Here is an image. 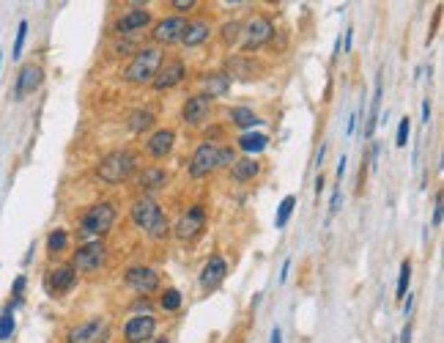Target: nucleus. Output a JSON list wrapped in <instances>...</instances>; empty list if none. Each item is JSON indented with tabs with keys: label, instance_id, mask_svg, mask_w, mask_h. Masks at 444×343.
<instances>
[{
	"label": "nucleus",
	"instance_id": "f257e3e1",
	"mask_svg": "<svg viewBox=\"0 0 444 343\" xmlns=\"http://www.w3.org/2000/svg\"><path fill=\"white\" fill-rule=\"evenodd\" d=\"M132 222L140 231H145L151 239H165L171 234V220L159 209V204L148 195L137 198L132 204Z\"/></svg>",
	"mask_w": 444,
	"mask_h": 343
},
{
	"label": "nucleus",
	"instance_id": "f03ea898",
	"mask_svg": "<svg viewBox=\"0 0 444 343\" xmlns=\"http://www.w3.org/2000/svg\"><path fill=\"white\" fill-rule=\"evenodd\" d=\"M162 61H165V55H162V49H159L157 44L140 47V49L134 52V58L129 61V66L124 69V80L132 83V86H145V83H151V80L157 77Z\"/></svg>",
	"mask_w": 444,
	"mask_h": 343
},
{
	"label": "nucleus",
	"instance_id": "7ed1b4c3",
	"mask_svg": "<svg viewBox=\"0 0 444 343\" xmlns=\"http://www.w3.org/2000/svg\"><path fill=\"white\" fill-rule=\"evenodd\" d=\"M134 165L137 157L132 151H113L96 165V178H102L104 184H121L134 173Z\"/></svg>",
	"mask_w": 444,
	"mask_h": 343
},
{
	"label": "nucleus",
	"instance_id": "20e7f679",
	"mask_svg": "<svg viewBox=\"0 0 444 343\" xmlns=\"http://www.w3.org/2000/svg\"><path fill=\"white\" fill-rule=\"evenodd\" d=\"M116 217H118V209L110 201H99V204H93L88 212L80 217L77 228H80L83 236H102V234H107L113 228Z\"/></svg>",
	"mask_w": 444,
	"mask_h": 343
},
{
	"label": "nucleus",
	"instance_id": "39448f33",
	"mask_svg": "<svg viewBox=\"0 0 444 343\" xmlns=\"http://www.w3.org/2000/svg\"><path fill=\"white\" fill-rule=\"evenodd\" d=\"M110 341V321L96 316L90 321L83 324H74L69 333H66V343H107Z\"/></svg>",
	"mask_w": 444,
	"mask_h": 343
},
{
	"label": "nucleus",
	"instance_id": "423d86ee",
	"mask_svg": "<svg viewBox=\"0 0 444 343\" xmlns=\"http://www.w3.org/2000/svg\"><path fill=\"white\" fill-rule=\"evenodd\" d=\"M104 261H107V245L99 242V239H93V242H86V245H80L74 250L72 269L74 272H96V269L104 266Z\"/></svg>",
	"mask_w": 444,
	"mask_h": 343
},
{
	"label": "nucleus",
	"instance_id": "0eeeda50",
	"mask_svg": "<svg viewBox=\"0 0 444 343\" xmlns=\"http://www.w3.org/2000/svg\"><path fill=\"white\" fill-rule=\"evenodd\" d=\"M220 168V146L214 143H200L189 160V176L192 178H203L209 173H214Z\"/></svg>",
	"mask_w": 444,
	"mask_h": 343
},
{
	"label": "nucleus",
	"instance_id": "6e6552de",
	"mask_svg": "<svg viewBox=\"0 0 444 343\" xmlns=\"http://www.w3.org/2000/svg\"><path fill=\"white\" fill-rule=\"evenodd\" d=\"M241 31H244V44H241V52H244V55L255 52L258 47L271 42V36H274V25H271L269 17H253V20L247 22V28H241Z\"/></svg>",
	"mask_w": 444,
	"mask_h": 343
},
{
	"label": "nucleus",
	"instance_id": "1a4fd4ad",
	"mask_svg": "<svg viewBox=\"0 0 444 343\" xmlns=\"http://www.w3.org/2000/svg\"><path fill=\"white\" fill-rule=\"evenodd\" d=\"M124 283L137 291L140 297H148L151 291H157L159 289V275H157V269H151V266H145V264H137V266H129L127 269V275H124Z\"/></svg>",
	"mask_w": 444,
	"mask_h": 343
},
{
	"label": "nucleus",
	"instance_id": "9d476101",
	"mask_svg": "<svg viewBox=\"0 0 444 343\" xmlns=\"http://www.w3.org/2000/svg\"><path fill=\"white\" fill-rule=\"evenodd\" d=\"M212 107H214L212 99H206L203 93H195V96H189V99L181 105V121H184L187 127H200V124L212 116Z\"/></svg>",
	"mask_w": 444,
	"mask_h": 343
},
{
	"label": "nucleus",
	"instance_id": "9b49d317",
	"mask_svg": "<svg viewBox=\"0 0 444 343\" xmlns=\"http://www.w3.org/2000/svg\"><path fill=\"white\" fill-rule=\"evenodd\" d=\"M184 77H187V63L181 58H171V61H162V66H159L157 77L151 80V86H154V91H171Z\"/></svg>",
	"mask_w": 444,
	"mask_h": 343
},
{
	"label": "nucleus",
	"instance_id": "f8f14e48",
	"mask_svg": "<svg viewBox=\"0 0 444 343\" xmlns=\"http://www.w3.org/2000/svg\"><path fill=\"white\" fill-rule=\"evenodd\" d=\"M203 225H206V212H203V206H192L189 212H184L181 220L176 222V239L178 242H192L200 231H203Z\"/></svg>",
	"mask_w": 444,
	"mask_h": 343
},
{
	"label": "nucleus",
	"instance_id": "ddd939ff",
	"mask_svg": "<svg viewBox=\"0 0 444 343\" xmlns=\"http://www.w3.org/2000/svg\"><path fill=\"white\" fill-rule=\"evenodd\" d=\"M45 83V69L39 63H25L17 75V86H14V96L25 99L28 93H36Z\"/></svg>",
	"mask_w": 444,
	"mask_h": 343
},
{
	"label": "nucleus",
	"instance_id": "4468645a",
	"mask_svg": "<svg viewBox=\"0 0 444 343\" xmlns=\"http://www.w3.org/2000/svg\"><path fill=\"white\" fill-rule=\"evenodd\" d=\"M154 335H157L154 316H134L124 324V341L127 343H148Z\"/></svg>",
	"mask_w": 444,
	"mask_h": 343
},
{
	"label": "nucleus",
	"instance_id": "2eb2a0df",
	"mask_svg": "<svg viewBox=\"0 0 444 343\" xmlns=\"http://www.w3.org/2000/svg\"><path fill=\"white\" fill-rule=\"evenodd\" d=\"M184 28H187V20H184V17H162V20L154 25V31H151V39H154L157 44L181 42V33H184Z\"/></svg>",
	"mask_w": 444,
	"mask_h": 343
},
{
	"label": "nucleus",
	"instance_id": "dca6fc26",
	"mask_svg": "<svg viewBox=\"0 0 444 343\" xmlns=\"http://www.w3.org/2000/svg\"><path fill=\"white\" fill-rule=\"evenodd\" d=\"M222 72L230 77V83H233V80H255V77H261V75H258L261 66H258L253 58H247V55H230Z\"/></svg>",
	"mask_w": 444,
	"mask_h": 343
},
{
	"label": "nucleus",
	"instance_id": "f3484780",
	"mask_svg": "<svg viewBox=\"0 0 444 343\" xmlns=\"http://www.w3.org/2000/svg\"><path fill=\"white\" fill-rule=\"evenodd\" d=\"M74 283H77V272L72 269V264H58V266H52V272L47 275V289H49V294H66V291L74 289Z\"/></svg>",
	"mask_w": 444,
	"mask_h": 343
},
{
	"label": "nucleus",
	"instance_id": "a211bd4d",
	"mask_svg": "<svg viewBox=\"0 0 444 343\" xmlns=\"http://www.w3.org/2000/svg\"><path fill=\"white\" fill-rule=\"evenodd\" d=\"M151 25V11L148 8H132L127 14H121L116 22H113V31L121 33V36H129L134 31H143Z\"/></svg>",
	"mask_w": 444,
	"mask_h": 343
},
{
	"label": "nucleus",
	"instance_id": "6ab92c4d",
	"mask_svg": "<svg viewBox=\"0 0 444 343\" xmlns=\"http://www.w3.org/2000/svg\"><path fill=\"white\" fill-rule=\"evenodd\" d=\"M228 277V261L222 256H212L203 269H200V289L203 291H212V289H220V283Z\"/></svg>",
	"mask_w": 444,
	"mask_h": 343
},
{
	"label": "nucleus",
	"instance_id": "aec40b11",
	"mask_svg": "<svg viewBox=\"0 0 444 343\" xmlns=\"http://www.w3.org/2000/svg\"><path fill=\"white\" fill-rule=\"evenodd\" d=\"M200 86H203V96L206 99H222V96H228V91H230V77L222 72V69H217V72H203L200 75Z\"/></svg>",
	"mask_w": 444,
	"mask_h": 343
},
{
	"label": "nucleus",
	"instance_id": "412c9836",
	"mask_svg": "<svg viewBox=\"0 0 444 343\" xmlns=\"http://www.w3.org/2000/svg\"><path fill=\"white\" fill-rule=\"evenodd\" d=\"M173 143H176V132H173V129H157V132L145 140V151H148L151 157L162 160V157H168V154L173 151Z\"/></svg>",
	"mask_w": 444,
	"mask_h": 343
},
{
	"label": "nucleus",
	"instance_id": "4be33fe9",
	"mask_svg": "<svg viewBox=\"0 0 444 343\" xmlns=\"http://www.w3.org/2000/svg\"><path fill=\"white\" fill-rule=\"evenodd\" d=\"M171 181V176L165 168H159V165H151V168H145V171L137 173V187L140 190H145V192H154V190H159V187H165Z\"/></svg>",
	"mask_w": 444,
	"mask_h": 343
},
{
	"label": "nucleus",
	"instance_id": "5701e85b",
	"mask_svg": "<svg viewBox=\"0 0 444 343\" xmlns=\"http://www.w3.org/2000/svg\"><path fill=\"white\" fill-rule=\"evenodd\" d=\"M209 33H212V25L206 20H192V22H187V28L181 33V42H184V47H200L209 39Z\"/></svg>",
	"mask_w": 444,
	"mask_h": 343
},
{
	"label": "nucleus",
	"instance_id": "b1692460",
	"mask_svg": "<svg viewBox=\"0 0 444 343\" xmlns=\"http://www.w3.org/2000/svg\"><path fill=\"white\" fill-rule=\"evenodd\" d=\"M261 173V162L253 160V157H241L230 165V178L233 181H253L255 176Z\"/></svg>",
	"mask_w": 444,
	"mask_h": 343
},
{
	"label": "nucleus",
	"instance_id": "393cba45",
	"mask_svg": "<svg viewBox=\"0 0 444 343\" xmlns=\"http://www.w3.org/2000/svg\"><path fill=\"white\" fill-rule=\"evenodd\" d=\"M228 119H230L233 127L247 129V132L253 127H261V124H264V119L255 116V110H250V107H230V110H228Z\"/></svg>",
	"mask_w": 444,
	"mask_h": 343
},
{
	"label": "nucleus",
	"instance_id": "a878e982",
	"mask_svg": "<svg viewBox=\"0 0 444 343\" xmlns=\"http://www.w3.org/2000/svg\"><path fill=\"white\" fill-rule=\"evenodd\" d=\"M236 146L244 151V154H261L264 148L269 146V137L264 132H241Z\"/></svg>",
	"mask_w": 444,
	"mask_h": 343
},
{
	"label": "nucleus",
	"instance_id": "bb28decb",
	"mask_svg": "<svg viewBox=\"0 0 444 343\" xmlns=\"http://www.w3.org/2000/svg\"><path fill=\"white\" fill-rule=\"evenodd\" d=\"M381 93H384V83H381V75L376 77V91H373V105H370V116H367V127H365V137H370L376 132L379 124V110H381Z\"/></svg>",
	"mask_w": 444,
	"mask_h": 343
},
{
	"label": "nucleus",
	"instance_id": "cd10ccee",
	"mask_svg": "<svg viewBox=\"0 0 444 343\" xmlns=\"http://www.w3.org/2000/svg\"><path fill=\"white\" fill-rule=\"evenodd\" d=\"M154 121H157V119H154L151 110H134L132 116L127 119V127H129L132 135H145L148 129L154 127Z\"/></svg>",
	"mask_w": 444,
	"mask_h": 343
},
{
	"label": "nucleus",
	"instance_id": "c85d7f7f",
	"mask_svg": "<svg viewBox=\"0 0 444 343\" xmlns=\"http://www.w3.org/2000/svg\"><path fill=\"white\" fill-rule=\"evenodd\" d=\"M294 206H296V195H285L283 204H280V209H277V215H274V225H277V228H285V225H288V220L294 215Z\"/></svg>",
	"mask_w": 444,
	"mask_h": 343
},
{
	"label": "nucleus",
	"instance_id": "c756f323",
	"mask_svg": "<svg viewBox=\"0 0 444 343\" xmlns=\"http://www.w3.org/2000/svg\"><path fill=\"white\" fill-rule=\"evenodd\" d=\"M220 39L225 47H233V44L241 39V22H236V20H230V22H225L220 28Z\"/></svg>",
	"mask_w": 444,
	"mask_h": 343
},
{
	"label": "nucleus",
	"instance_id": "7c9ffc66",
	"mask_svg": "<svg viewBox=\"0 0 444 343\" xmlns=\"http://www.w3.org/2000/svg\"><path fill=\"white\" fill-rule=\"evenodd\" d=\"M409 283H411V261L406 258L403 264H400V277H398V291H395V297L400 302L406 300V294H409Z\"/></svg>",
	"mask_w": 444,
	"mask_h": 343
},
{
	"label": "nucleus",
	"instance_id": "2f4dec72",
	"mask_svg": "<svg viewBox=\"0 0 444 343\" xmlns=\"http://www.w3.org/2000/svg\"><path fill=\"white\" fill-rule=\"evenodd\" d=\"M66 247H69V234L66 231H52L47 236V250L49 253H63Z\"/></svg>",
	"mask_w": 444,
	"mask_h": 343
},
{
	"label": "nucleus",
	"instance_id": "473e14b6",
	"mask_svg": "<svg viewBox=\"0 0 444 343\" xmlns=\"http://www.w3.org/2000/svg\"><path fill=\"white\" fill-rule=\"evenodd\" d=\"M159 307L162 310H168V313H173L181 307V291L178 289H168V291H162V297H159Z\"/></svg>",
	"mask_w": 444,
	"mask_h": 343
},
{
	"label": "nucleus",
	"instance_id": "72a5a7b5",
	"mask_svg": "<svg viewBox=\"0 0 444 343\" xmlns=\"http://www.w3.org/2000/svg\"><path fill=\"white\" fill-rule=\"evenodd\" d=\"M14 327H17L14 313H11V310H3V313H0V341H8V338L14 335Z\"/></svg>",
	"mask_w": 444,
	"mask_h": 343
},
{
	"label": "nucleus",
	"instance_id": "f704fd0d",
	"mask_svg": "<svg viewBox=\"0 0 444 343\" xmlns=\"http://www.w3.org/2000/svg\"><path fill=\"white\" fill-rule=\"evenodd\" d=\"M25 36H28V22L22 20V22H19V28H17V42H14V49H11L14 61L22 55V44H25Z\"/></svg>",
	"mask_w": 444,
	"mask_h": 343
},
{
	"label": "nucleus",
	"instance_id": "c9c22d12",
	"mask_svg": "<svg viewBox=\"0 0 444 343\" xmlns=\"http://www.w3.org/2000/svg\"><path fill=\"white\" fill-rule=\"evenodd\" d=\"M409 132H411V121H409V116L406 119H400V124H398V135H395V146H406L409 143Z\"/></svg>",
	"mask_w": 444,
	"mask_h": 343
},
{
	"label": "nucleus",
	"instance_id": "e433bc0d",
	"mask_svg": "<svg viewBox=\"0 0 444 343\" xmlns=\"http://www.w3.org/2000/svg\"><path fill=\"white\" fill-rule=\"evenodd\" d=\"M239 157H236V151L230 148V146H225V148H220V168H225V165H233Z\"/></svg>",
	"mask_w": 444,
	"mask_h": 343
},
{
	"label": "nucleus",
	"instance_id": "4c0bfd02",
	"mask_svg": "<svg viewBox=\"0 0 444 343\" xmlns=\"http://www.w3.org/2000/svg\"><path fill=\"white\" fill-rule=\"evenodd\" d=\"M434 228H439L442 225V192H436V201H434V222H431Z\"/></svg>",
	"mask_w": 444,
	"mask_h": 343
},
{
	"label": "nucleus",
	"instance_id": "58836bf2",
	"mask_svg": "<svg viewBox=\"0 0 444 343\" xmlns=\"http://www.w3.org/2000/svg\"><path fill=\"white\" fill-rule=\"evenodd\" d=\"M171 6H173L176 11H181V14H187V11H192V8L198 6V0H173Z\"/></svg>",
	"mask_w": 444,
	"mask_h": 343
},
{
	"label": "nucleus",
	"instance_id": "ea45409f",
	"mask_svg": "<svg viewBox=\"0 0 444 343\" xmlns=\"http://www.w3.org/2000/svg\"><path fill=\"white\" fill-rule=\"evenodd\" d=\"M25 283H28V280H25V275H19V277L14 280V286H11V291H14V300H17V302L22 300V291H25Z\"/></svg>",
	"mask_w": 444,
	"mask_h": 343
},
{
	"label": "nucleus",
	"instance_id": "a19ab883",
	"mask_svg": "<svg viewBox=\"0 0 444 343\" xmlns=\"http://www.w3.org/2000/svg\"><path fill=\"white\" fill-rule=\"evenodd\" d=\"M428 121H431V99L422 102V124H428Z\"/></svg>",
	"mask_w": 444,
	"mask_h": 343
},
{
	"label": "nucleus",
	"instance_id": "79ce46f5",
	"mask_svg": "<svg viewBox=\"0 0 444 343\" xmlns=\"http://www.w3.org/2000/svg\"><path fill=\"white\" fill-rule=\"evenodd\" d=\"M343 173H346V157H340V162H338V187L343 181Z\"/></svg>",
	"mask_w": 444,
	"mask_h": 343
},
{
	"label": "nucleus",
	"instance_id": "37998d69",
	"mask_svg": "<svg viewBox=\"0 0 444 343\" xmlns=\"http://www.w3.org/2000/svg\"><path fill=\"white\" fill-rule=\"evenodd\" d=\"M288 272H291V258H285V264H283V272H280V280H283V283L288 280Z\"/></svg>",
	"mask_w": 444,
	"mask_h": 343
},
{
	"label": "nucleus",
	"instance_id": "c03bdc74",
	"mask_svg": "<svg viewBox=\"0 0 444 343\" xmlns=\"http://www.w3.org/2000/svg\"><path fill=\"white\" fill-rule=\"evenodd\" d=\"M356 116H359V113H351V116H349V127H346V135H354V127H356Z\"/></svg>",
	"mask_w": 444,
	"mask_h": 343
},
{
	"label": "nucleus",
	"instance_id": "a18cd8bd",
	"mask_svg": "<svg viewBox=\"0 0 444 343\" xmlns=\"http://www.w3.org/2000/svg\"><path fill=\"white\" fill-rule=\"evenodd\" d=\"M411 341V324H406L403 327V335H400V343H409Z\"/></svg>",
	"mask_w": 444,
	"mask_h": 343
},
{
	"label": "nucleus",
	"instance_id": "49530a36",
	"mask_svg": "<svg viewBox=\"0 0 444 343\" xmlns=\"http://www.w3.org/2000/svg\"><path fill=\"white\" fill-rule=\"evenodd\" d=\"M321 190H324V176L315 178V198H321Z\"/></svg>",
	"mask_w": 444,
	"mask_h": 343
},
{
	"label": "nucleus",
	"instance_id": "de8ad7c7",
	"mask_svg": "<svg viewBox=\"0 0 444 343\" xmlns=\"http://www.w3.org/2000/svg\"><path fill=\"white\" fill-rule=\"evenodd\" d=\"M324 154H326V146H321V151H318V157H315V165H318V168L324 165Z\"/></svg>",
	"mask_w": 444,
	"mask_h": 343
},
{
	"label": "nucleus",
	"instance_id": "09e8293b",
	"mask_svg": "<svg viewBox=\"0 0 444 343\" xmlns=\"http://www.w3.org/2000/svg\"><path fill=\"white\" fill-rule=\"evenodd\" d=\"M271 343H283V333H280V330H277V327H274V330H271Z\"/></svg>",
	"mask_w": 444,
	"mask_h": 343
},
{
	"label": "nucleus",
	"instance_id": "8fccbe9b",
	"mask_svg": "<svg viewBox=\"0 0 444 343\" xmlns=\"http://www.w3.org/2000/svg\"><path fill=\"white\" fill-rule=\"evenodd\" d=\"M351 39H354V31L349 28V31H346V49H351Z\"/></svg>",
	"mask_w": 444,
	"mask_h": 343
},
{
	"label": "nucleus",
	"instance_id": "3c124183",
	"mask_svg": "<svg viewBox=\"0 0 444 343\" xmlns=\"http://www.w3.org/2000/svg\"><path fill=\"white\" fill-rule=\"evenodd\" d=\"M157 343H168V341H157Z\"/></svg>",
	"mask_w": 444,
	"mask_h": 343
},
{
	"label": "nucleus",
	"instance_id": "603ef678",
	"mask_svg": "<svg viewBox=\"0 0 444 343\" xmlns=\"http://www.w3.org/2000/svg\"><path fill=\"white\" fill-rule=\"evenodd\" d=\"M0 61H3V55H0Z\"/></svg>",
	"mask_w": 444,
	"mask_h": 343
}]
</instances>
